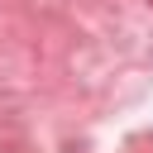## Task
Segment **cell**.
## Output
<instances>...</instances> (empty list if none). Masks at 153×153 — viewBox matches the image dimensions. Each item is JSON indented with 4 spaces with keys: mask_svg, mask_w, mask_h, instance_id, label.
<instances>
[]
</instances>
